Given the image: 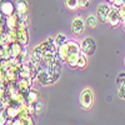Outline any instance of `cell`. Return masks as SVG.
Here are the masks:
<instances>
[{
    "label": "cell",
    "mask_w": 125,
    "mask_h": 125,
    "mask_svg": "<svg viewBox=\"0 0 125 125\" xmlns=\"http://www.w3.org/2000/svg\"><path fill=\"white\" fill-rule=\"evenodd\" d=\"M6 44H8V39H6V35H5V34L0 35V46L6 45Z\"/></svg>",
    "instance_id": "cell-29"
},
{
    "label": "cell",
    "mask_w": 125,
    "mask_h": 125,
    "mask_svg": "<svg viewBox=\"0 0 125 125\" xmlns=\"http://www.w3.org/2000/svg\"><path fill=\"white\" fill-rule=\"evenodd\" d=\"M6 26H5V24H0V35H3V34H5L6 33Z\"/></svg>",
    "instance_id": "cell-30"
},
{
    "label": "cell",
    "mask_w": 125,
    "mask_h": 125,
    "mask_svg": "<svg viewBox=\"0 0 125 125\" xmlns=\"http://www.w3.org/2000/svg\"><path fill=\"white\" fill-rule=\"evenodd\" d=\"M31 85H33V81L31 80H26V79H19L16 81V86H18V90L24 94L26 96V94L29 93V90L31 89Z\"/></svg>",
    "instance_id": "cell-10"
},
{
    "label": "cell",
    "mask_w": 125,
    "mask_h": 125,
    "mask_svg": "<svg viewBox=\"0 0 125 125\" xmlns=\"http://www.w3.org/2000/svg\"><path fill=\"white\" fill-rule=\"evenodd\" d=\"M125 5V0H113V6H115V8H121Z\"/></svg>",
    "instance_id": "cell-27"
},
{
    "label": "cell",
    "mask_w": 125,
    "mask_h": 125,
    "mask_svg": "<svg viewBox=\"0 0 125 125\" xmlns=\"http://www.w3.org/2000/svg\"><path fill=\"white\" fill-rule=\"evenodd\" d=\"M65 41H66V36H65L64 34H58L56 38L54 39V44H55L56 48H58V46H60L61 44H64Z\"/></svg>",
    "instance_id": "cell-22"
},
{
    "label": "cell",
    "mask_w": 125,
    "mask_h": 125,
    "mask_svg": "<svg viewBox=\"0 0 125 125\" xmlns=\"http://www.w3.org/2000/svg\"><path fill=\"white\" fill-rule=\"evenodd\" d=\"M106 23H109V25L113 26V28H116L121 23V19H120V15H119L118 8H115V6L110 8V11H109V15H108Z\"/></svg>",
    "instance_id": "cell-7"
},
{
    "label": "cell",
    "mask_w": 125,
    "mask_h": 125,
    "mask_svg": "<svg viewBox=\"0 0 125 125\" xmlns=\"http://www.w3.org/2000/svg\"><path fill=\"white\" fill-rule=\"evenodd\" d=\"M25 98H26V101H28V103H30V104H33V105H34L35 103H38V101L40 100V94H39V91H38L36 89L31 88V89L29 90V93L26 94Z\"/></svg>",
    "instance_id": "cell-14"
},
{
    "label": "cell",
    "mask_w": 125,
    "mask_h": 125,
    "mask_svg": "<svg viewBox=\"0 0 125 125\" xmlns=\"http://www.w3.org/2000/svg\"><path fill=\"white\" fill-rule=\"evenodd\" d=\"M35 79H36L43 86H48V85H51V84H54V83H55L53 75L49 73L48 69H39L38 73H36Z\"/></svg>",
    "instance_id": "cell-4"
},
{
    "label": "cell",
    "mask_w": 125,
    "mask_h": 125,
    "mask_svg": "<svg viewBox=\"0 0 125 125\" xmlns=\"http://www.w3.org/2000/svg\"><path fill=\"white\" fill-rule=\"evenodd\" d=\"M88 64V59H86V55L80 53L79 54V58H78V62H76V68L78 69H84Z\"/></svg>",
    "instance_id": "cell-19"
},
{
    "label": "cell",
    "mask_w": 125,
    "mask_h": 125,
    "mask_svg": "<svg viewBox=\"0 0 125 125\" xmlns=\"http://www.w3.org/2000/svg\"><path fill=\"white\" fill-rule=\"evenodd\" d=\"M8 116H6V113L5 110H0V125H5L8 123Z\"/></svg>",
    "instance_id": "cell-25"
},
{
    "label": "cell",
    "mask_w": 125,
    "mask_h": 125,
    "mask_svg": "<svg viewBox=\"0 0 125 125\" xmlns=\"http://www.w3.org/2000/svg\"><path fill=\"white\" fill-rule=\"evenodd\" d=\"M28 11H29V6H28V3L25 0H18L15 3V13L18 15L26 14Z\"/></svg>",
    "instance_id": "cell-13"
},
{
    "label": "cell",
    "mask_w": 125,
    "mask_h": 125,
    "mask_svg": "<svg viewBox=\"0 0 125 125\" xmlns=\"http://www.w3.org/2000/svg\"><path fill=\"white\" fill-rule=\"evenodd\" d=\"M118 95L120 99H125V73H120L116 78Z\"/></svg>",
    "instance_id": "cell-11"
},
{
    "label": "cell",
    "mask_w": 125,
    "mask_h": 125,
    "mask_svg": "<svg viewBox=\"0 0 125 125\" xmlns=\"http://www.w3.org/2000/svg\"><path fill=\"white\" fill-rule=\"evenodd\" d=\"M11 125H23V123L20 121V119H19V118H15V119H13V120H11Z\"/></svg>",
    "instance_id": "cell-31"
},
{
    "label": "cell",
    "mask_w": 125,
    "mask_h": 125,
    "mask_svg": "<svg viewBox=\"0 0 125 125\" xmlns=\"http://www.w3.org/2000/svg\"><path fill=\"white\" fill-rule=\"evenodd\" d=\"M96 23H98V20H96L95 16H93V15L88 16V19H86V25H88L89 28H95V26H96Z\"/></svg>",
    "instance_id": "cell-23"
},
{
    "label": "cell",
    "mask_w": 125,
    "mask_h": 125,
    "mask_svg": "<svg viewBox=\"0 0 125 125\" xmlns=\"http://www.w3.org/2000/svg\"><path fill=\"white\" fill-rule=\"evenodd\" d=\"M0 13L5 18L15 14V3L13 0H0Z\"/></svg>",
    "instance_id": "cell-6"
},
{
    "label": "cell",
    "mask_w": 125,
    "mask_h": 125,
    "mask_svg": "<svg viewBox=\"0 0 125 125\" xmlns=\"http://www.w3.org/2000/svg\"><path fill=\"white\" fill-rule=\"evenodd\" d=\"M18 34V43H20L23 46H26L29 43V33H28V23H24L20 20V23L16 29Z\"/></svg>",
    "instance_id": "cell-3"
},
{
    "label": "cell",
    "mask_w": 125,
    "mask_h": 125,
    "mask_svg": "<svg viewBox=\"0 0 125 125\" xmlns=\"http://www.w3.org/2000/svg\"><path fill=\"white\" fill-rule=\"evenodd\" d=\"M19 23H20V18H19V15L16 13L8 16V18H5V26L9 30H16Z\"/></svg>",
    "instance_id": "cell-9"
},
{
    "label": "cell",
    "mask_w": 125,
    "mask_h": 125,
    "mask_svg": "<svg viewBox=\"0 0 125 125\" xmlns=\"http://www.w3.org/2000/svg\"><path fill=\"white\" fill-rule=\"evenodd\" d=\"M5 113H6V116L8 119L13 120L15 118L19 116V106H15V105H9L6 109H5Z\"/></svg>",
    "instance_id": "cell-16"
},
{
    "label": "cell",
    "mask_w": 125,
    "mask_h": 125,
    "mask_svg": "<svg viewBox=\"0 0 125 125\" xmlns=\"http://www.w3.org/2000/svg\"><path fill=\"white\" fill-rule=\"evenodd\" d=\"M1 74H3V73H1V70H0V78H1Z\"/></svg>",
    "instance_id": "cell-34"
},
{
    "label": "cell",
    "mask_w": 125,
    "mask_h": 125,
    "mask_svg": "<svg viewBox=\"0 0 125 125\" xmlns=\"http://www.w3.org/2000/svg\"><path fill=\"white\" fill-rule=\"evenodd\" d=\"M44 109V104L41 103L40 100L38 101V103H35L34 104V114H36V115H39V114L41 113V110Z\"/></svg>",
    "instance_id": "cell-24"
},
{
    "label": "cell",
    "mask_w": 125,
    "mask_h": 125,
    "mask_svg": "<svg viewBox=\"0 0 125 125\" xmlns=\"http://www.w3.org/2000/svg\"><path fill=\"white\" fill-rule=\"evenodd\" d=\"M10 45V53H11V58H18L20 55V53L23 51L24 46L20 44V43H13V44H9Z\"/></svg>",
    "instance_id": "cell-15"
},
{
    "label": "cell",
    "mask_w": 125,
    "mask_h": 125,
    "mask_svg": "<svg viewBox=\"0 0 125 125\" xmlns=\"http://www.w3.org/2000/svg\"><path fill=\"white\" fill-rule=\"evenodd\" d=\"M78 58H79V54H71L68 59H66V64H69V66L71 68H76V62H78Z\"/></svg>",
    "instance_id": "cell-21"
},
{
    "label": "cell",
    "mask_w": 125,
    "mask_h": 125,
    "mask_svg": "<svg viewBox=\"0 0 125 125\" xmlns=\"http://www.w3.org/2000/svg\"><path fill=\"white\" fill-rule=\"evenodd\" d=\"M79 103H80V106L85 110H89L93 106V103H94V95H93V91L90 89H84L80 93V96H79Z\"/></svg>",
    "instance_id": "cell-2"
},
{
    "label": "cell",
    "mask_w": 125,
    "mask_h": 125,
    "mask_svg": "<svg viewBox=\"0 0 125 125\" xmlns=\"http://www.w3.org/2000/svg\"><path fill=\"white\" fill-rule=\"evenodd\" d=\"M84 28H85V23L83 21V19L81 18H75L74 20H73V23H71V30H73V33L79 35L81 34L83 31H84Z\"/></svg>",
    "instance_id": "cell-12"
},
{
    "label": "cell",
    "mask_w": 125,
    "mask_h": 125,
    "mask_svg": "<svg viewBox=\"0 0 125 125\" xmlns=\"http://www.w3.org/2000/svg\"><path fill=\"white\" fill-rule=\"evenodd\" d=\"M80 53H81V45L76 40H66L64 44L58 46V56L61 62H65L71 54H80Z\"/></svg>",
    "instance_id": "cell-1"
},
{
    "label": "cell",
    "mask_w": 125,
    "mask_h": 125,
    "mask_svg": "<svg viewBox=\"0 0 125 125\" xmlns=\"http://www.w3.org/2000/svg\"><path fill=\"white\" fill-rule=\"evenodd\" d=\"M118 10H119V15H120L121 23H123L124 20H125V5H124V6H121V8H119Z\"/></svg>",
    "instance_id": "cell-28"
},
{
    "label": "cell",
    "mask_w": 125,
    "mask_h": 125,
    "mask_svg": "<svg viewBox=\"0 0 125 125\" xmlns=\"http://www.w3.org/2000/svg\"><path fill=\"white\" fill-rule=\"evenodd\" d=\"M123 26H124V30H125V20L123 21Z\"/></svg>",
    "instance_id": "cell-32"
},
{
    "label": "cell",
    "mask_w": 125,
    "mask_h": 125,
    "mask_svg": "<svg viewBox=\"0 0 125 125\" xmlns=\"http://www.w3.org/2000/svg\"><path fill=\"white\" fill-rule=\"evenodd\" d=\"M89 4H90V0H78V5H79V8H81V9L88 8Z\"/></svg>",
    "instance_id": "cell-26"
},
{
    "label": "cell",
    "mask_w": 125,
    "mask_h": 125,
    "mask_svg": "<svg viewBox=\"0 0 125 125\" xmlns=\"http://www.w3.org/2000/svg\"><path fill=\"white\" fill-rule=\"evenodd\" d=\"M1 60H3V59H1V55H0V61H1Z\"/></svg>",
    "instance_id": "cell-35"
},
{
    "label": "cell",
    "mask_w": 125,
    "mask_h": 125,
    "mask_svg": "<svg viewBox=\"0 0 125 125\" xmlns=\"http://www.w3.org/2000/svg\"><path fill=\"white\" fill-rule=\"evenodd\" d=\"M64 5H65V8L69 10V11H75V10L79 8L78 0H65Z\"/></svg>",
    "instance_id": "cell-20"
},
{
    "label": "cell",
    "mask_w": 125,
    "mask_h": 125,
    "mask_svg": "<svg viewBox=\"0 0 125 125\" xmlns=\"http://www.w3.org/2000/svg\"><path fill=\"white\" fill-rule=\"evenodd\" d=\"M106 1H109V3H113V0H106Z\"/></svg>",
    "instance_id": "cell-33"
},
{
    "label": "cell",
    "mask_w": 125,
    "mask_h": 125,
    "mask_svg": "<svg viewBox=\"0 0 125 125\" xmlns=\"http://www.w3.org/2000/svg\"><path fill=\"white\" fill-rule=\"evenodd\" d=\"M6 39H8V44H13L18 41V34H16V30H6Z\"/></svg>",
    "instance_id": "cell-18"
},
{
    "label": "cell",
    "mask_w": 125,
    "mask_h": 125,
    "mask_svg": "<svg viewBox=\"0 0 125 125\" xmlns=\"http://www.w3.org/2000/svg\"><path fill=\"white\" fill-rule=\"evenodd\" d=\"M0 55H1L3 60H10L11 59V53H10V45H3L0 46Z\"/></svg>",
    "instance_id": "cell-17"
},
{
    "label": "cell",
    "mask_w": 125,
    "mask_h": 125,
    "mask_svg": "<svg viewBox=\"0 0 125 125\" xmlns=\"http://www.w3.org/2000/svg\"><path fill=\"white\" fill-rule=\"evenodd\" d=\"M109 11H110V6H109V4H106V3H103V4H100V5L98 6V9H96V15H98V19L100 20L101 23H106Z\"/></svg>",
    "instance_id": "cell-8"
},
{
    "label": "cell",
    "mask_w": 125,
    "mask_h": 125,
    "mask_svg": "<svg viewBox=\"0 0 125 125\" xmlns=\"http://www.w3.org/2000/svg\"><path fill=\"white\" fill-rule=\"evenodd\" d=\"M81 51L83 54L93 56L96 51V41L93 38H85L81 43Z\"/></svg>",
    "instance_id": "cell-5"
}]
</instances>
